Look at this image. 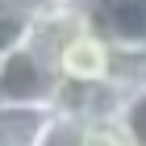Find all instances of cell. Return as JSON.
<instances>
[{"label": "cell", "mask_w": 146, "mask_h": 146, "mask_svg": "<svg viewBox=\"0 0 146 146\" xmlns=\"http://www.w3.org/2000/svg\"><path fill=\"white\" fill-rule=\"evenodd\" d=\"M54 67L63 75V84H96V79H109L113 75V42L88 21L58 50Z\"/></svg>", "instance_id": "obj_2"}, {"label": "cell", "mask_w": 146, "mask_h": 146, "mask_svg": "<svg viewBox=\"0 0 146 146\" xmlns=\"http://www.w3.org/2000/svg\"><path fill=\"white\" fill-rule=\"evenodd\" d=\"M121 125L129 129V146H146V84L134 88L121 104Z\"/></svg>", "instance_id": "obj_6"}, {"label": "cell", "mask_w": 146, "mask_h": 146, "mask_svg": "<svg viewBox=\"0 0 146 146\" xmlns=\"http://www.w3.org/2000/svg\"><path fill=\"white\" fill-rule=\"evenodd\" d=\"M42 0H0V54L29 42Z\"/></svg>", "instance_id": "obj_5"}, {"label": "cell", "mask_w": 146, "mask_h": 146, "mask_svg": "<svg viewBox=\"0 0 146 146\" xmlns=\"http://www.w3.org/2000/svg\"><path fill=\"white\" fill-rule=\"evenodd\" d=\"M84 9L117 50H146V0H84Z\"/></svg>", "instance_id": "obj_3"}, {"label": "cell", "mask_w": 146, "mask_h": 146, "mask_svg": "<svg viewBox=\"0 0 146 146\" xmlns=\"http://www.w3.org/2000/svg\"><path fill=\"white\" fill-rule=\"evenodd\" d=\"M54 104L34 100H0V146H42Z\"/></svg>", "instance_id": "obj_4"}, {"label": "cell", "mask_w": 146, "mask_h": 146, "mask_svg": "<svg viewBox=\"0 0 146 146\" xmlns=\"http://www.w3.org/2000/svg\"><path fill=\"white\" fill-rule=\"evenodd\" d=\"M63 75L42 50L25 42L9 54H0V100H34V104H54Z\"/></svg>", "instance_id": "obj_1"}]
</instances>
